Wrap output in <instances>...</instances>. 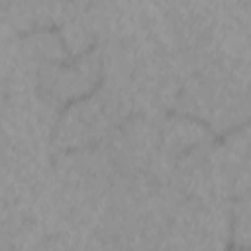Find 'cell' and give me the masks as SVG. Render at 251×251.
I'll return each instance as SVG.
<instances>
[{
	"instance_id": "6da1fadb",
	"label": "cell",
	"mask_w": 251,
	"mask_h": 251,
	"mask_svg": "<svg viewBox=\"0 0 251 251\" xmlns=\"http://www.w3.org/2000/svg\"><path fill=\"white\" fill-rule=\"evenodd\" d=\"M98 63L94 59H86L78 67H55L47 65L41 71V82L45 90L57 100H67L71 96H78L86 92L96 80Z\"/></svg>"
},
{
	"instance_id": "7a4b0ae2",
	"label": "cell",
	"mask_w": 251,
	"mask_h": 251,
	"mask_svg": "<svg viewBox=\"0 0 251 251\" xmlns=\"http://www.w3.org/2000/svg\"><path fill=\"white\" fill-rule=\"evenodd\" d=\"M104 116L100 108L92 102H82L71 108L61 120V139L65 143H84L88 137L96 135L104 126Z\"/></svg>"
},
{
	"instance_id": "3957f363",
	"label": "cell",
	"mask_w": 251,
	"mask_h": 251,
	"mask_svg": "<svg viewBox=\"0 0 251 251\" xmlns=\"http://www.w3.org/2000/svg\"><path fill=\"white\" fill-rule=\"evenodd\" d=\"M206 137V129L200 124H194L186 118H176L167 126L165 143L173 151H184L194 147Z\"/></svg>"
},
{
	"instance_id": "277c9868",
	"label": "cell",
	"mask_w": 251,
	"mask_h": 251,
	"mask_svg": "<svg viewBox=\"0 0 251 251\" xmlns=\"http://www.w3.org/2000/svg\"><path fill=\"white\" fill-rule=\"evenodd\" d=\"M29 49L35 55H41L43 59H47V63H51L53 59L63 57V49L61 43L55 35L51 33H37L33 37H29Z\"/></svg>"
},
{
	"instance_id": "5b68a950",
	"label": "cell",
	"mask_w": 251,
	"mask_h": 251,
	"mask_svg": "<svg viewBox=\"0 0 251 251\" xmlns=\"http://www.w3.org/2000/svg\"><path fill=\"white\" fill-rule=\"evenodd\" d=\"M233 251H251V249H241V247H237V249H233Z\"/></svg>"
}]
</instances>
